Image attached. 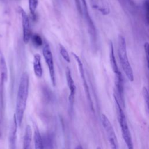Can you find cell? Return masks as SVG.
I'll use <instances>...</instances> for the list:
<instances>
[{"instance_id": "6da1fadb", "label": "cell", "mask_w": 149, "mask_h": 149, "mask_svg": "<svg viewBox=\"0 0 149 149\" xmlns=\"http://www.w3.org/2000/svg\"><path fill=\"white\" fill-rule=\"evenodd\" d=\"M29 77L28 73L25 72L22 73L19 85L15 115L18 126H20L23 121L24 111L26 107L29 94Z\"/></svg>"}, {"instance_id": "7a4b0ae2", "label": "cell", "mask_w": 149, "mask_h": 149, "mask_svg": "<svg viewBox=\"0 0 149 149\" xmlns=\"http://www.w3.org/2000/svg\"><path fill=\"white\" fill-rule=\"evenodd\" d=\"M113 96H114V99H115V104H116V112L118 114V119L120 126L122 137L126 144L127 149H134L132 136L129 129L125 115L124 113L122 106L120 104L117 98L115 95Z\"/></svg>"}, {"instance_id": "3957f363", "label": "cell", "mask_w": 149, "mask_h": 149, "mask_svg": "<svg viewBox=\"0 0 149 149\" xmlns=\"http://www.w3.org/2000/svg\"><path fill=\"white\" fill-rule=\"evenodd\" d=\"M118 55L122 69L126 75L127 79L133 81L134 79L133 70L129 63L127 54L126 43L124 37L119 35L118 37Z\"/></svg>"}, {"instance_id": "277c9868", "label": "cell", "mask_w": 149, "mask_h": 149, "mask_svg": "<svg viewBox=\"0 0 149 149\" xmlns=\"http://www.w3.org/2000/svg\"><path fill=\"white\" fill-rule=\"evenodd\" d=\"M76 2L78 3V8L80 12L86 20L91 39L93 41H95L97 37L96 30L94 23L89 15L86 0H76Z\"/></svg>"}, {"instance_id": "5b68a950", "label": "cell", "mask_w": 149, "mask_h": 149, "mask_svg": "<svg viewBox=\"0 0 149 149\" xmlns=\"http://www.w3.org/2000/svg\"><path fill=\"white\" fill-rule=\"evenodd\" d=\"M101 121L103 127L105 129L107 136L108 137L111 149H119L117 137L116 136L113 126L111 123L109 119L105 115L102 114Z\"/></svg>"}, {"instance_id": "8992f818", "label": "cell", "mask_w": 149, "mask_h": 149, "mask_svg": "<svg viewBox=\"0 0 149 149\" xmlns=\"http://www.w3.org/2000/svg\"><path fill=\"white\" fill-rule=\"evenodd\" d=\"M42 55L48 68L51 83L53 86H55L56 79H55V73L53 56H52L51 51L50 49L49 45L47 43H45L44 44V47L42 49Z\"/></svg>"}, {"instance_id": "52a82bcc", "label": "cell", "mask_w": 149, "mask_h": 149, "mask_svg": "<svg viewBox=\"0 0 149 149\" xmlns=\"http://www.w3.org/2000/svg\"><path fill=\"white\" fill-rule=\"evenodd\" d=\"M113 95L117 98L121 106L125 107L123 80L120 71L115 74V93Z\"/></svg>"}, {"instance_id": "ba28073f", "label": "cell", "mask_w": 149, "mask_h": 149, "mask_svg": "<svg viewBox=\"0 0 149 149\" xmlns=\"http://www.w3.org/2000/svg\"><path fill=\"white\" fill-rule=\"evenodd\" d=\"M20 13L23 27V40L25 44H27L31 37L30 21L27 13L22 8L20 9Z\"/></svg>"}, {"instance_id": "9c48e42d", "label": "cell", "mask_w": 149, "mask_h": 149, "mask_svg": "<svg viewBox=\"0 0 149 149\" xmlns=\"http://www.w3.org/2000/svg\"><path fill=\"white\" fill-rule=\"evenodd\" d=\"M18 124L15 115H14L13 119L11 121L9 132V149H16V133H17V128Z\"/></svg>"}, {"instance_id": "30bf717a", "label": "cell", "mask_w": 149, "mask_h": 149, "mask_svg": "<svg viewBox=\"0 0 149 149\" xmlns=\"http://www.w3.org/2000/svg\"><path fill=\"white\" fill-rule=\"evenodd\" d=\"M66 81H67V84L69 87V91H70V94H69V100L70 105H73V102H74V95L76 93V86L73 81V79L71 75V72L68 67L66 68Z\"/></svg>"}, {"instance_id": "8fae6325", "label": "cell", "mask_w": 149, "mask_h": 149, "mask_svg": "<svg viewBox=\"0 0 149 149\" xmlns=\"http://www.w3.org/2000/svg\"><path fill=\"white\" fill-rule=\"evenodd\" d=\"M41 61V56L38 54H36L34 55L33 70L35 75L39 78L41 77L42 75V68Z\"/></svg>"}, {"instance_id": "7c38bea8", "label": "cell", "mask_w": 149, "mask_h": 149, "mask_svg": "<svg viewBox=\"0 0 149 149\" xmlns=\"http://www.w3.org/2000/svg\"><path fill=\"white\" fill-rule=\"evenodd\" d=\"M109 62L111 64V66L114 73H116L119 72L118 65L116 63V61L115 59V54H114V49H113V45L112 42L110 41L109 42Z\"/></svg>"}, {"instance_id": "4fadbf2b", "label": "cell", "mask_w": 149, "mask_h": 149, "mask_svg": "<svg viewBox=\"0 0 149 149\" xmlns=\"http://www.w3.org/2000/svg\"><path fill=\"white\" fill-rule=\"evenodd\" d=\"M34 143L35 149H44V144L41 135L38 129H36L34 133Z\"/></svg>"}, {"instance_id": "5bb4252c", "label": "cell", "mask_w": 149, "mask_h": 149, "mask_svg": "<svg viewBox=\"0 0 149 149\" xmlns=\"http://www.w3.org/2000/svg\"><path fill=\"white\" fill-rule=\"evenodd\" d=\"M32 137V132L31 127L29 125H27L24 133V140H23V149H29Z\"/></svg>"}, {"instance_id": "9a60e30c", "label": "cell", "mask_w": 149, "mask_h": 149, "mask_svg": "<svg viewBox=\"0 0 149 149\" xmlns=\"http://www.w3.org/2000/svg\"><path fill=\"white\" fill-rule=\"evenodd\" d=\"M96 8L104 15H108L109 13V7L107 0H97Z\"/></svg>"}, {"instance_id": "2e32d148", "label": "cell", "mask_w": 149, "mask_h": 149, "mask_svg": "<svg viewBox=\"0 0 149 149\" xmlns=\"http://www.w3.org/2000/svg\"><path fill=\"white\" fill-rule=\"evenodd\" d=\"M29 8L30 14L33 17L35 16L36 11L38 4V0H28Z\"/></svg>"}, {"instance_id": "e0dca14e", "label": "cell", "mask_w": 149, "mask_h": 149, "mask_svg": "<svg viewBox=\"0 0 149 149\" xmlns=\"http://www.w3.org/2000/svg\"><path fill=\"white\" fill-rule=\"evenodd\" d=\"M144 10L146 23L149 26V0H144Z\"/></svg>"}, {"instance_id": "ac0fdd59", "label": "cell", "mask_w": 149, "mask_h": 149, "mask_svg": "<svg viewBox=\"0 0 149 149\" xmlns=\"http://www.w3.org/2000/svg\"><path fill=\"white\" fill-rule=\"evenodd\" d=\"M31 38L33 44L36 47H40V46L42 45V44H43V41H42L41 37H40V35H38L37 34H33V36H31Z\"/></svg>"}, {"instance_id": "d6986e66", "label": "cell", "mask_w": 149, "mask_h": 149, "mask_svg": "<svg viewBox=\"0 0 149 149\" xmlns=\"http://www.w3.org/2000/svg\"><path fill=\"white\" fill-rule=\"evenodd\" d=\"M59 49H60V54L61 55V56H62V58L64 59L65 61H66L67 62L69 63L70 62V56L69 55V54L67 51V50L65 49V48L62 45H59Z\"/></svg>"}, {"instance_id": "ffe728a7", "label": "cell", "mask_w": 149, "mask_h": 149, "mask_svg": "<svg viewBox=\"0 0 149 149\" xmlns=\"http://www.w3.org/2000/svg\"><path fill=\"white\" fill-rule=\"evenodd\" d=\"M143 95L146 103V108L149 113V92L146 87H143Z\"/></svg>"}, {"instance_id": "44dd1931", "label": "cell", "mask_w": 149, "mask_h": 149, "mask_svg": "<svg viewBox=\"0 0 149 149\" xmlns=\"http://www.w3.org/2000/svg\"><path fill=\"white\" fill-rule=\"evenodd\" d=\"M144 49L145 51V55L146 57V61L147 63V66L149 70V43L146 42L144 45Z\"/></svg>"}, {"instance_id": "7402d4cb", "label": "cell", "mask_w": 149, "mask_h": 149, "mask_svg": "<svg viewBox=\"0 0 149 149\" xmlns=\"http://www.w3.org/2000/svg\"><path fill=\"white\" fill-rule=\"evenodd\" d=\"M75 149H83V147H82L81 145L79 144V145H77V146L75 147Z\"/></svg>"}, {"instance_id": "603a6c76", "label": "cell", "mask_w": 149, "mask_h": 149, "mask_svg": "<svg viewBox=\"0 0 149 149\" xmlns=\"http://www.w3.org/2000/svg\"><path fill=\"white\" fill-rule=\"evenodd\" d=\"M96 149H101V147H97Z\"/></svg>"}, {"instance_id": "cb8c5ba5", "label": "cell", "mask_w": 149, "mask_h": 149, "mask_svg": "<svg viewBox=\"0 0 149 149\" xmlns=\"http://www.w3.org/2000/svg\"><path fill=\"white\" fill-rule=\"evenodd\" d=\"M0 59H1V57H0Z\"/></svg>"}]
</instances>
